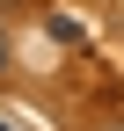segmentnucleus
<instances>
[{
  "label": "nucleus",
  "instance_id": "f257e3e1",
  "mask_svg": "<svg viewBox=\"0 0 124 131\" xmlns=\"http://www.w3.org/2000/svg\"><path fill=\"white\" fill-rule=\"evenodd\" d=\"M0 66H7V44H0Z\"/></svg>",
  "mask_w": 124,
  "mask_h": 131
}]
</instances>
